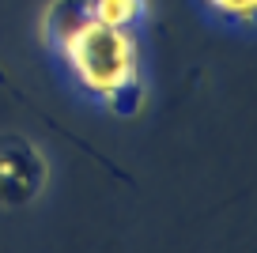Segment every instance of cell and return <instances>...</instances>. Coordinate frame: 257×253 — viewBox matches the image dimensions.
I'll return each mask as SVG.
<instances>
[{
  "instance_id": "5b68a950",
  "label": "cell",
  "mask_w": 257,
  "mask_h": 253,
  "mask_svg": "<svg viewBox=\"0 0 257 253\" xmlns=\"http://www.w3.org/2000/svg\"><path fill=\"white\" fill-rule=\"evenodd\" d=\"M102 102L110 106L117 117H133V113H140V106H144V83H140V79H133V83H121V87L110 91Z\"/></svg>"
},
{
  "instance_id": "7a4b0ae2",
  "label": "cell",
  "mask_w": 257,
  "mask_h": 253,
  "mask_svg": "<svg viewBox=\"0 0 257 253\" xmlns=\"http://www.w3.org/2000/svg\"><path fill=\"white\" fill-rule=\"evenodd\" d=\"M49 182V163L38 144L23 136H0V204L23 208L42 197Z\"/></svg>"
},
{
  "instance_id": "8992f818",
  "label": "cell",
  "mask_w": 257,
  "mask_h": 253,
  "mask_svg": "<svg viewBox=\"0 0 257 253\" xmlns=\"http://www.w3.org/2000/svg\"><path fill=\"white\" fill-rule=\"evenodd\" d=\"M212 8L223 12V16H234V19H253L257 0H212Z\"/></svg>"
},
{
  "instance_id": "6da1fadb",
  "label": "cell",
  "mask_w": 257,
  "mask_h": 253,
  "mask_svg": "<svg viewBox=\"0 0 257 253\" xmlns=\"http://www.w3.org/2000/svg\"><path fill=\"white\" fill-rule=\"evenodd\" d=\"M64 61L95 98H106L121 83L140 79V53L128 27H106L91 19L87 31L64 49Z\"/></svg>"
},
{
  "instance_id": "277c9868",
  "label": "cell",
  "mask_w": 257,
  "mask_h": 253,
  "mask_svg": "<svg viewBox=\"0 0 257 253\" xmlns=\"http://www.w3.org/2000/svg\"><path fill=\"white\" fill-rule=\"evenodd\" d=\"M91 16H95V23L133 31L137 19L144 16V0H91Z\"/></svg>"
},
{
  "instance_id": "3957f363",
  "label": "cell",
  "mask_w": 257,
  "mask_h": 253,
  "mask_svg": "<svg viewBox=\"0 0 257 253\" xmlns=\"http://www.w3.org/2000/svg\"><path fill=\"white\" fill-rule=\"evenodd\" d=\"M91 19H95L91 16V0H53L46 8V16H42V38L57 53H64L91 27Z\"/></svg>"
}]
</instances>
